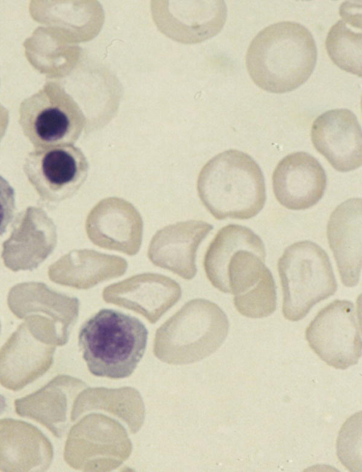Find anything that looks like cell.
<instances>
[{
	"instance_id": "17",
	"label": "cell",
	"mask_w": 362,
	"mask_h": 472,
	"mask_svg": "<svg viewBox=\"0 0 362 472\" xmlns=\"http://www.w3.org/2000/svg\"><path fill=\"white\" fill-rule=\"evenodd\" d=\"M7 302L18 319L36 316L47 321L56 329L64 345L78 315L79 300L76 297L54 291L40 282L16 284L10 289Z\"/></svg>"
},
{
	"instance_id": "6",
	"label": "cell",
	"mask_w": 362,
	"mask_h": 472,
	"mask_svg": "<svg viewBox=\"0 0 362 472\" xmlns=\"http://www.w3.org/2000/svg\"><path fill=\"white\" fill-rule=\"evenodd\" d=\"M262 239L251 229L236 224L223 227L204 258L207 278L218 290L234 295L253 287L267 269Z\"/></svg>"
},
{
	"instance_id": "12",
	"label": "cell",
	"mask_w": 362,
	"mask_h": 472,
	"mask_svg": "<svg viewBox=\"0 0 362 472\" xmlns=\"http://www.w3.org/2000/svg\"><path fill=\"white\" fill-rule=\"evenodd\" d=\"M361 127L347 109L325 112L313 122L311 140L315 148L337 171L354 170L362 164Z\"/></svg>"
},
{
	"instance_id": "4",
	"label": "cell",
	"mask_w": 362,
	"mask_h": 472,
	"mask_svg": "<svg viewBox=\"0 0 362 472\" xmlns=\"http://www.w3.org/2000/svg\"><path fill=\"white\" fill-rule=\"evenodd\" d=\"M228 329L227 316L218 305L206 299H193L157 329L153 353L168 364L196 362L221 346Z\"/></svg>"
},
{
	"instance_id": "10",
	"label": "cell",
	"mask_w": 362,
	"mask_h": 472,
	"mask_svg": "<svg viewBox=\"0 0 362 472\" xmlns=\"http://www.w3.org/2000/svg\"><path fill=\"white\" fill-rule=\"evenodd\" d=\"M55 346L25 320L0 349V384L18 391L42 376L53 362Z\"/></svg>"
},
{
	"instance_id": "19",
	"label": "cell",
	"mask_w": 362,
	"mask_h": 472,
	"mask_svg": "<svg viewBox=\"0 0 362 472\" xmlns=\"http://www.w3.org/2000/svg\"><path fill=\"white\" fill-rule=\"evenodd\" d=\"M327 235L343 284L356 286L361 270V199H349L334 210L327 223Z\"/></svg>"
},
{
	"instance_id": "26",
	"label": "cell",
	"mask_w": 362,
	"mask_h": 472,
	"mask_svg": "<svg viewBox=\"0 0 362 472\" xmlns=\"http://www.w3.org/2000/svg\"><path fill=\"white\" fill-rule=\"evenodd\" d=\"M0 329H1V324H0Z\"/></svg>"
},
{
	"instance_id": "7",
	"label": "cell",
	"mask_w": 362,
	"mask_h": 472,
	"mask_svg": "<svg viewBox=\"0 0 362 472\" xmlns=\"http://www.w3.org/2000/svg\"><path fill=\"white\" fill-rule=\"evenodd\" d=\"M19 124L35 149L74 145L86 124L82 110L63 85L47 81L19 107Z\"/></svg>"
},
{
	"instance_id": "5",
	"label": "cell",
	"mask_w": 362,
	"mask_h": 472,
	"mask_svg": "<svg viewBox=\"0 0 362 472\" xmlns=\"http://www.w3.org/2000/svg\"><path fill=\"white\" fill-rule=\"evenodd\" d=\"M278 271L283 314L291 321L304 318L315 305L333 295L337 289L327 254L310 241L286 247L279 259Z\"/></svg>"
},
{
	"instance_id": "1",
	"label": "cell",
	"mask_w": 362,
	"mask_h": 472,
	"mask_svg": "<svg viewBox=\"0 0 362 472\" xmlns=\"http://www.w3.org/2000/svg\"><path fill=\"white\" fill-rule=\"evenodd\" d=\"M317 47L311 33L303 25L281 21L260 30L245 55L248 73L260 88L275 93L295 90L313 71Z\"/></svg>"
},
{
	"instance_id": "9",
	"label": "cell",
	"mask_w": 362,
	"mask_h": 472,
	"mask_svg": "<svg viewBox=\"0 0 362 472\" xmlns=\"http://www.w3.org/2000/svg\"><path fill=\"white\" fill-rule=\"evenodd\" d=\"M23 171L40 200L54 203L79 189L88 176V163L80 148L62 145L30 152Z\"/></svg>"
},
{
	"instance_id": "21",
	"label": "cell",
	"mask_w": 362,
	"mask_h": 472,
	"mask_svg": "<svg viewBox=\"0 0 362 472\" xmlns=\"http://www.w3.org/2000/svg\"><path fill=\"white\" fill-rule=\"evenodd\" d=\"M127 261L121 256L93 249L73 250L49 267V279L76 289H88L123 275Z\"/></svg>"
},
{
	"instance_id": "20",
	"label": "cell",
	"mask_w": 362,
	"mask_h": 472,
	"mask_svg": "<svg viewBox=\"0 0 362 472\" xmlns=\"http://www.w3.org/2000/svg\"><path fill=\"white\" fill-rule=\"evenodd\" d=\"M52 457L50 441L37 427L19 420L0 419V471H44Z\"/></svg>"
},
{
	"instance_id": "25",
	"label": "cell",
	"mask_w": 362,
	"mask_h": 472,
	"mask_svg": "<svg viewBox=\"0 0 362 472\" xmlns=\"http://www.w3.org/2000/svg\"><path fill=\"white\" fill-rule=\"evenodd\" d=\"M16 208L15 192L10 184L0 176V235L13 218Z\"/></svg>"
},
{
	"instance_id": "24",
	"label": "cell",
	"mask_w": 362,
	"mask_h": 472,
	"mask_svg": "<svg viewBox=\"0 0 362 472\" xmlns=\"http://www.w3.org/2000/svg\"><path fill=\"white\" fill-rule=\"evenodd\" d=\"M234 306L242 315L262 318L271 315L276 308V285L267 268L259 281L245 293L235 295Z\"/></svg>"
},
{
	"instance_id": "11",
	"label": "cell",
	"mask_w": 362,
	"mask_h": 472,
	"mask_svg": "<svg viewBox=\"0 0 362 472\" xmlns=\"http://www.w3.org/2000/svg\"><path fill=\"white\" fill-rule=\"evenodd\" d=\"M143 220L137 209L119 197L98 202L86 220L89 240L100 247L135 255L142 242Z\"/></svg>"
},
{
	"instance_id": "13",
	"label": "cell",
	"mask_w": 362,
	"mask_h": 472,
	"mask_svg": "<svg viewBox=\"0 0 362 472\" xmlns=\"http://www.w3.org/2000/svg\"><path fill=\"white\" fill-rule=\"evenodd\" d=\"M108 303L132 310L156 323L180 298V285L159 273H144L109 285L103 291Z\"/></svg>"
},
{
	"instance_id": "8",
	"label": "cell",
	"mask_w": 362,
	"mask_h": 472,
	"mask_svg": "<svg viewBox=\"0 0 362 472\" xmlns=\"http://www.w3.org/2000/svg\"><path fill=\"white\" fill-rule=\"evenodd\" d=\"M311 349L328 365L345 370L361 356L358 311L349 300H335L322 308L305 330Z\"/></svg>"
},
{
	"instance_id": "2",
	"label": "cell",
	"mask_w": 362,
	"mask_h": 472,
	"mask_svg": "<svg viewBox=\"0 0 362 472\" xmlns=\"http://www.w3.org/2000/svg\"><path fill=\"white\" fill-rule=\"evenodd\" d=\"M197 192L217 220H246L257 215L266 201L263 172L248 154L235 149L210 159L198 175Z\"/></svg>"
},
{
	"instance_id": "22",
	"label": "cell",
	"mask_w": 362,
	"mask_h": 472,
	"mask_svg": "<svg viewBox=\"0 0 362 472\" xmlns=\"http://www.w3.org/2000/svg\"><path fill=\"white\" fill-rule=\"evenodd\" d=\"M344 4L339 10L341 19L327 33L325 47L338 67L361 77V13Z\"/></svg>"
},
{
	"instance_id": "15",
	"label": "cell",
	"mask_w": 362,
	"mask_h": 472,
	"mask_svg": "<svg viewBox=\"0 0 362 472\" xmlns=\"http://www.w3.org/2000/svg\"><path fill=\"white\" fill-rule=\"evenodd\" d=\"M212 229L211 224L196 220L165 226L153 236L148 259L154 265L191 280L197 273V251Z\"/></svg>"
},
{
	"instance_id": "14",
	"label": "cell",
	"mask_w": 362,
	"mask_h": 472,
	"mask_svg": "<svg viewBox=\"0 0 362 472\" xmlns=\"http://www.w3.org/2000/svg\"><path fill=\"white\" fill-rule=\"evenodd\" d=\"M272 184L280 204L291 210H304L322 199L327 177L315 157L300 151L290 153L279 162L273 172Z\"/></svg>"
},
{
	"instance_id": "18",
	"label": "cell",
	"mask_w": 362,
	"mask_h": 472,
	"mask_svg": "<svg viewBox=\"0 0 362 472\" xmlns=\"http://www.w3.org/2000/svg\"><path fill=\"white\" fill-rule=\"evenodd\" d=\"M56 227L45 213L30 207L16 218L10 237L3 244L5 266L13 271L33 270L54 250Z\"/></svg>"
},
{
	"instance_id": "16",
	"label": "cell",
	"mask_w": 362,
	"mask_h": 472,
	"mask_svg": "<svg viewBox=\"0 0 362 472\" xmlns=\"http://www.w3.org/2000/svg\"><path fill=\"white\" fill-rule=\"evenodd\" d=\"M81 385L72 377L57 375L39 390L16 399V412L38 422L60 437L79 413L75 396Z\"/></svg>"
},
{
	"instance_id": "23",
	"label": "cell",
	"mask_w": 362,
	"mask_h": 472,
	"mask_svg": "<svg viewBox=\"0 0 362 472\" xmlns=\"http://www.w3.org/2000/svg\"><path fill=\"white\" fill-rule=\"evenodd\" d=\"M64 37L51 27H39L23 43L29 62L48 77L64 76L69 69L66 66L67 48Z\"/></svg>"
},
{
	"instance_id": "3",
	"label": "cell",
	"mask_w": 362,
	"mask_h": 472,
	"mask_svg": "<svg viewBox=\"0 0 362 472\" xmlns=\"http://www.w3.org/2000/svg\"><path fill=\"white\" fill-rule=\"evenodd\" d=\"M148 331L136 317L102 309L86 321L78 333V346L90 372L97 377L130 376L142 358Z\"/></svg>"
}]
</instances>
